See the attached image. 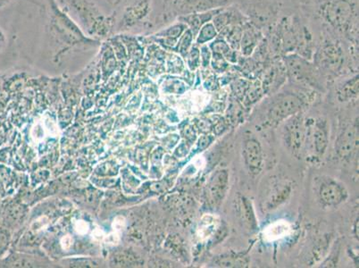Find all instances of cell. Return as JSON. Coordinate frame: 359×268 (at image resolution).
Here are the masks:
<instances>
[{"instance_id": "31", "label": "cell", "mask_w": 359, "mask_h": 268, "mask_svg": "<svg viewBox=\"0 0 359 268\" xmlns=\"http://www.w3.org/2000/svg\"><path fill=\"white\" fill-rule=\"evenodd\" d=\"M9 1H11V0H0V8H1V6H3L8 4Z\"/></svg>"}, {"instance_id": "30", "label": "cell", "mask_w": 359, "mask_h": 268, "mask_svg": "<svg viewBox=\"0 0 359 268\" xmlns=\"http://www.w3.org/2000/svg\"><path fill=\"white\" fill-rule=\"evenodd\" d=\"M5 42V35L3 32L0 30V45H2Z\"/></svg>"}, {"instance_id": "25", "label": "cell", "mask_w": 359, "mask_h": 268, "mask_svg": "<svg viewBox=\"0 0 359 268\" xmlns=\"http://www.w3.org/2000/svg\"><path fill=\"white\" fill-rule=\"evenodd\" d=\"M74 231L78 234L84 235L89 232V225L83 220H76L74 223Z\"/></svg>"}, {"instance_id": "16", "label": "cell", "mask_w": 359, "mask_h": 268, "mask_svg": "<svg viewBox=\"0 0 359 268\" xmlns=\"http://www.w3.org/2000/svg\"><path fill=\"white\" fill-rule=\"evenodd\" d=\"M218 36V32L217 28L215 27L213 22H210L202 26L200 32H198L197 39L196 42L198 45H205L208 42L213 41L215 39H217Z\"/></svg>"}, {"instance_id": "7", "label": "cell", "mask_w": 359, "mask_h": 268, "mask_svg": "<svg viewBox=\"0 0 359 268\" xmlns=\"http://www.w3.org/2000/svg\"><path fill=\"white\" fill-rule=\"evenodd\" d=\"M286 65L290 76L294 81L306 83L315 81V68L302 58L295 55H289L286 58Z\"/></svg>"}, {"instance_id": "20", "label": "cell", "mask_w": 359, "mask_h": 268, "mask_svg": "<svg viewBox=\"0 0 359 268\" xmlns=\"http://www.w3.org/2000/svg\"><path fill=\"white\" fill-rule=\"evenodd\" d=\"M358 77L354 78L351 81H348L345 85L344 89L339 93V100H347L351 98L358 96Z\"/></svg>"}, {"instance_id": "4", "label": "cell", "mask_w": 359, "mask_h": 268, "mask_svg": "<svg viewBox=\"0 0 359 268\" xmlns=\"http://www.w3.org/2000/svg\"><path fill=\"white\" fill-rule=\"evenodd\" d=\"M229 188V173L226 169H220L211 175L205 188L208 204L212 208L218 207L223 202Z\"/></svg>"}, {"instance_id": "5", "label": "cell", "mask_w": 359, "mask_h": 268, "mask_svg": "<svg viewBox=\"0 0 359 268\" xmlns=\"http://www.w3.org/2000/svg\"><path fill=\"white\" fill-rule=\"evenodd\" d=\"M58 136L60 129L57 124L48 114L36 121L31 130L32 140L36 146L54 143Z\"/></svg>"}, {"instance_id": "22", "label": "cell", "mask_w": 359, "mask_h": 268, "mask_svg": "<svg viewBox=\"0 0 359 268\" xmlns=\"http://www.w3.org/2000/svg\"><path fill=\"white\" fill-rule=\"evenodd\" d=\"M212 65H213L214 69L217 72H224L228 67L227 60H225L224 55L217 53H213L212 55Z\"/></svg>"}, {"instance_id": "11", "label": "cell", "mask_w": 359, "mask_h": 268, "mask_svg": "<svg viewBox=\"0 0 359 268\" xmlns=\"http://www.w3.org/2000/svg\"><path fill=\"white\" fill-rule=\"evenodd\" d=\"M357 128L353 126H348L344 128V132L339 136L336 146L339 158L348 159L352 155L354 149L357 148L358 140Z\"/></svg>"}, {"instance_id": "8", "label": "cell", "mask_w": 359, "mask_h": 268, "mask_svg": "<svg viewBox=\"0 0 359 268\" xmlns=\"http://www.w3.org/2000/svg\"><path fill=\"white\" fill-rule=\"evenodd\" d=\"M243 158L245 165L250 174H260L263 168L264 155L259 140L248 139L243 145Z\"/></svg>"}, {"instance_id": "24", "label": "cell", "mask_w": 359, "mask_h": 268, "mask_svg": "<svg viewBox=\"0 0 359 268\" xmlns=\"http://www.w3.org/2000/svg\"><path fill=\"white\" fill-rule=\"evenodd\" d=\"M189 63L194 69V68L198 67V65L201 64V51L198 48H192L191 50L190 55H189Z\"/></svg>"}, {"instance_id": "19", "label": "cell", "mask_w": 359, "mask_h": 268, "mask_svg": "<svg viewBox=\"0 0 359 268\" xmlns=\"http://www.w3.org/2000/svg\"><path fill=\"white\" fill-rule=\"evenodd\" d=\"M257 35L254 32L248 30L243 32L241 37L240 48L245 55H250L256 47Z\"/></svg>"}, {"instance_id": "12", "label": "cell", "mask_w": 359, "mask_h": 268, "mask_svg": "<svg viewBox=\"0 0 359 268\" xmlns=\"http://www.w3.org/2000/svg\"><path fill=\"white\" fill-rule=\"evenodd\" d=\"M223 11V8L214 9V11L196 13V14H191L186 15L185 21L190 25V30L194 34V37L197 36L198 32H200L201 28L207 22L212 21L215 15Z\"/></svg>"}, {"instance_id": "26", "label": "cell", "mask_w": 359, "mask_h": 268, "mask_svg": "<svg viewBox=\"0 0 359 268\" xmlns=\"http://www.w3.org/2000/svg\"><path fill=\"white\" fill-rule=\"evenodd\" d=\"M126 218L122 217V215H118L115 219H114L112 228L113 231L117 232V233H120L126 228Z\"/></svg>"}, {"instance_id": "23", "label": "cell", "mask_w": 359, "mask_h": 268, "mask_svg": "<svg viewBox=\"0 0 359 268\" xmlns=\"http://www.w3.org/2000/svg\"><path fill=\"white\" fill-rule=\"evenodd\" d=\"M201 63L203 67H208L210 65L212 54L210 51V48L208 47L207 44L202 45L201 48Z\"/></svg>"}, {"instance_id": "29", "label": "cell", "mask_w": 359, "mask_h": 268, "mask_svg": "<svg viewBox=\"0 0 359 268\" xmlns=\"http://www.w3.org/2000/svg\"><path fill=\"white\" fill-rule=\"evenodd\" d=\"M104 237H105V234H104L103 231L100 230V228L95 229L93 233V239L96 241H101L104 240Z\"/></svg>"}, {"instance_id": "17", "label": "cell", "mask_w": 359, "mask_h": 268, "mask_svg": "<svg viewBox=\"0 0 359 268\" xmlns=\"http://www.w3.org/2000/svg\"><path fill=\"white\" fill-rule=\"evenodd\" d=\"M323 58H324L323 62H324L325 67L329 68V69H337L339 65H341V55L337 48H326Z\"/></svg>"}, {"instance_id": "27", "label": "cell", "mask_w": 359, "mask_h": 268, "mask_svg": "<svg viewBox=\"0 0 359 268\" xmlns=\"http://www.w3.org/2000/svg\"><path fill=\"white\" fill-rule=\"evenodd\" d=\"M103 241H105L107 244L109 245L118 244L120 241V233H117V232L113 231L112 233L109 234V235H105Z\"/></svg>"}, {"instance_id": "28", "label": "cell", "mask_w": 359, "mask_h": 268, "mask_svg": "<svg viewBox=\"0 0 359 268\" xmlns=\"http://www.w3.org/2000/svg\"><path fill=\"white\" fill-rule=\"evenodd\" d=\"M60 244L63 250H69L72 245H73V238H72L70 235H65V236L61 239Z\"/></svg>"}, {"instance_id": "1", "label": "cell", "mask_w": 359, "mask_h": 268, "mask_svg": "<svg viewBox=\"0 0 359 268\" xmlns=\"http://www.w3.org/2000/svg\"><path fill=\"white\" fill-rule=\"evenodd\" d=\"M306 132L308 124L300 113L286 120L283 130V138L286 148L293 155L302 154L303 148L306 146Z\"/></svg>"}, {"instance_id": "10", "label": "cell", "mask_w": 359, "mask_h": 268, "mask_svg": "<svg viewBox=\"0 0 359 268\" xmlns=\"http://www.w3.org/2000/svg\"><path fill=\"white\" fill-rule=\"evenodd\" d=\"M229 0H180L179 9L185 15L223 8Z\"/></svg>"}, {"instance_id": "15", "label": "cell", "mask_w": 359, "mask_h": 268, "mask_svg": "<svg viewBox=\"0 0 359 268\" xmlns=\"http://www.w3.org/2000/svg\"><path fill=\"white\" fill-rule=\"evenodd\" d=\"M239 211L241 220L244 222L250 230H256L257 222L256 215H255L252 203L249 199L241 197L239 199Z\"/></svg>"}, {"instance_id": "9", "label": "cell", "mask_w": 359, "mask_h": 268, "mask_svg": "<svg viewBox=\"0 0 359 268\" xmlns=\"http://www.w3.org/2000/svg\"><path fill=\"white\" fill-rule=\"evenodd\" d=\"M325 16L327 21L335 28L344 29L351 22L352 8L346 0L332 2L326 8Z\"/></svg>"}, {"instance_id": "3", "label": "cell", "mask_w": 359, "mask_h": 268, "mask_svg": "<svg viewBox=\"0 0 359 268\" xmlns=\"http://www.w3.org/2000/svg\"><path fill=\"white\" fill-rule=\"evenodd\" d=\"M302 101L294 94H283L276 98L267 112L270 123H278L300 113Z\"/></svg>"}, {"instance_id": "13", "label": "cell", "mask_w": 359, "mask_h": 268, "mask_svg": "<svg viewBox=\"0 0 359 268\" xmlns=\"http://www.w3.org/2000/svg\"><path fill=\"white\" fill-rule=\"evenodd\" d=\"M220 225L219 218L217 215L208 214L201 219L197 229V236L201 241H207L213 236Z\"/></svg>"}, {"instance_id": "21", "label": "cell", "mask_w": 359, "mask_h": 268, "mask_svg": "<svg viewBox=\"0 0 359 268\" xmlns=\"http://www.w3.org/2000/svg\"><path fill=\"white\" fill-rule=\"evenodd\" d=\"M243 31L239 27H234L228 30L227 43L230 45L231 48H240L241 37H243Z\"/></svg>"}, {"instance_id": "18", "label": "cell", "mask_w": 359, "mask_h": 268, "mask_svg": "<svg viewBox=\"0 0 359 268\" xmlns=\"http://www.w3.org/2000/svg\"><path fill=\"white\" fill-rule=\"evenodd\" d=\"M210 50L213 53L221 54L224 55L225 60L231 61V58L235 57L233 48L226 41L222 40V39H215L214 41L210 44Z\"/></svg>"}, {"instance_id": "14", "label": "cell", "mask_w": 359, "mask_h": 268, "mask_svg": "<svg viewBox=\"0 0 359 268\" xmlns=\"http://www.w3.org/2000/svg\"><path fill=\"white\" fill-rule=\"evenodd\" d=\"M292 231V227L287 221H276L271 224L263 231V238L266 241L272 243L285 238Z\"/></svg>"}, {"instance_id": "6", "label": "cell", "mask_w": 359, "mask_h": 268, "mask_svg": "<svg viewBox=\"0 0 359 268\" xmlns=\"http://www.w3.org/2000/svg\"><path fill=\"white\" fill-rule=\"evenodd\" d=\"M306 142L311 146L313 152L316 156L325 154L328 146V130L326 123L322 119L316 121L312 126H308Z\"/></svg>"}, {"instance_id": "2", "label": "cell", "mask_w": 359, "mask_h": 268, "mask_svg": "<svg viewBox=\"0 0 359 268\" xmlns=\"http://www.w3.org/2000/svg\"><path fill=\"white\" fill-rule=\"evenodd\" d=\"M318 198L326 208H334L344 203L348 197L347 188L338 180L325 176L319 179L318 184Z\"/></svg>"}]
</instances>
